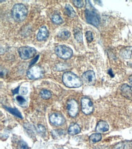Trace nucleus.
Listing matches in <instances>:
<instances>
[{
    "label": "nucleus",
    "mask_w": 132,
    "mask_h": 149,
    "mask_svg": "<svg viewBox=\"0 0 132 149\" xmlns=\"http://www.w3.org/2000/svg\"><path fill=\"white\" fill-rule=\"evenodd\" d=\"M62 79L64 84L70 88H79L82 85L81 79L71 72H66L63 74Z\"/></svg>",
    "instance_id": "obj_1"
},
{
    "label": "nucleus",
    "mask_w": 132,
    "mask_h": 149,
    "mask_svg": "<svg viewBox=\"0 0 132 149\" xmlns=\"http://www.w3.org/2000/svg\"><path fill=\"white\" fill-rule=\"evenodd\" d=\"M28 15V9L22 4H15L12 9V17L16 22H22Z\"/></svg>",
    "instance_id": "obj_2"
},
{
    "label": "nucleus",
    "mask_w": 132,
    "mask_h": 149,
    "mask_svg": "<svg viewBox=\"0 0 132 149\" xmlns=\"http://www.w3.org/2000/svg\"><path fill=\"white\" fill-rule=\"evenodd\" d=\"M87 7L85 10V17L86 22L93 26H97L100 23V18L96 10L93 8Z\"/></svg>",
    "instance_id": "obj_3"
},
{
    "label": "nucleus",
    "mask_w": 132,
    "mask_h": 149,
    "mask_svg": "<svg viewBox=\"0 0 132 149\" xmlns=\"http://www.w3.org/2000/svg\"><path fill=\"white\" fill-rule=\"evenodd\" d=\"M56 54L60 58L67 59L73 56V50L71 48L66 45H59L55 49Z\"/></svg>",
    "instance_id": "obj_4"
},
{
    "label": "nucleus",
    "mask_w": 132,
    "mask_h": 149,
    "mask_svg": "<svg viewBox=\"0 0 132 149\" xmlns=\"http://www.w3.org/2000/svg\"><path fill=\"white\" fill-rule=\"evenodd\" d=\"M18 53L21 59H29L34 56L37 53V51L34 48L26 46V47H22L19 48Z\"/></svg>",
    "instance_id": "obj_5"
},
{
    "label": "nucleus",
    "mask_w": 132,
    "mask_h": 149,
    "mask_svg": "<svg viewBox=\"0 0 132 149\" xmlns=\"http://www.w3.org/2000/svg\"><path fill=\"white\" fill-rule=\"evenodd\" d=\"M43 70L40 66H32L27 72V77L30 79H37L40 78L43 75Z\"/></svg>",
    "instance_id": "obj_6"
},
{
    "label": "nucleus",
    "mask_w": 132,
    "mask_h": 149,
    "mask_svg": "<svg viewBox=\"0 0 132 149\" xmlns=\"http://www.w3.org/2000/svg\"><path fill=\"white\" fill-rule=\"evenodd\" d=\"M82 111L86 115H89L93 113L94 107L92 102L89 98L84 97L81 100Z\"/></svg>",
    "instance_id": "obj_7"
},
{
    "label": "nucleus",
    "mask_w": 132,
    "mask_h": 149,
    "mask_svg": "<svg viewBox=\"0 0 132 149\" xmlns=\"http://www.w3.org/2000/svg\"><path fill=\"white\" fill-rule=\"evenodd\" d=\"M67 110L71 117H74L79 113V105L75 100H70L67 103Z\"/></svg>",
    "instance_id": "obj_8"
},
{
    "label": "nucleus",
    "mask_w": 132,
    "mask_h": 149,
    "mask_svg": "<svg viewBox=\"0 0 132 149\" xmlns=\"http://www.w3.org/2000/svg\"><path fill=\"white\" fill-rule=\"evenodd\" d=\"M49 121L55 126L62 125L65 122L64 117L59 113H53L49 116Z\"/></svg>",
    "instance_id": "obj_9"
},
{
    "label": "nucleus",
    "mask_w": 132,
    "mask_h": 149,
    "mask_svg": "<svg viewBox=\"0 0 132 149\" xmlns=\"http://www.w3.org/2000/svg\"><path fill=\"white\" fill-rule=\"evenodd\" d=\"M82 80L88 85L92 86L96 83V75L93 70H88L82 74Z\"/></svg>",
    "instance_id": "obj_10"
},
{
    "label": "nucleus",
    "mask_w": 132,
    "mask_h": 149,
    "mask_svg": "<svg viewBox=\"0 0 132 149\" xmlns=\"http://www.w3.org/2000/svg\"><path fill=\"white\" fill-rule=\"evenodd\" d=\"M121 94L124 97L132 101V87L127 84H123L121 88Z\"/></svg>",
    "instance_id": "obj_11"
},
{
    "label": "nucleus",
    "mask_w": 132,
    "mask_h": 149,
    "mask_svg": "<svg viewBox=\"0 0 132 149\" xmlns=\"http://www.w3.org/2000/svg\"><path fill=\"white\" fill-rule=\"evenodd\" d=\"M48 36H49V32H48V29L46 28V26H43L40 28L39 33H37V38L38 40L43 41L44 40H45L48 37Z\"/></svg>",
    "instance_id": "obj_12"
},
{
    "label": "nucleus",
    "mask_w": 132,
    "mask_h": 149,
    "mask_svg": "<svg viewBox=\"0 0 132 149\" xmlns=\"http://www.w3.org/2000/svg\"><path fill=\"white\" fill-rule=\"evenodd\" d=\"M109 130V126L108 123L105 121L101 120L98 122L96 128V131L98 133H104L107 132Z\"/></svg>",
    "instance_id": "obj_13"
},
{
    "label": "nucleus",
    "mask_w": 132,
    "mask_h": 149,
    "mask_svg": "<svg viewBox=\"0 0 132 149\" xmlns=\"http://www.w3.org/2000/svg\"><path fill=\"white\" fill-rule=\"evenodd\" d=\"M132 142L130 141H125L117 144L113 149H131Z\"/></svg>",
    "instance_id": "obj_14"
},
{
    "label": "nucleus",
    "mask_w": 132,
    "mask_h": 149,
    "mask_svg": "<svg viewBox=\"0 0 132 149\" xmlns=\"http://www.w3.org/2000/svg\"><path fill=\"white\" fill-rule=\"evenodd\" d=\"M81 129L76 123H73L68 129V133L70 135H75L80 133Z\"/></svg>",
    "instance_id": "obj_15"
},
{
    "label": "nucleus",
    "mask_w": 132,
    "mask_h": 149,
    "mask_svg": "<svg viewBox=\"0 0 132 149\" xmlns=\"http://www.w3.org/2000/svg\"><path fill=\"white\" fill-rule=\"evenodd\" d=\"M65 11L66 14L71 18H73L75 16V12L73 8L70 4H66L65 6Z\"/></svg>",
    "instance_id": "obj_16"
},
{
    "label": "nucleus",
    "mask_w": 132,
    "mask_h": 149,
    "mask_svg": "<svg viewBox=\"0 0 132 149\" xmlns=\"http://www.w3.org/2000/svg\"><path fill=\"white\" fill-rule=\"evenodd\" d=\"M102 139V136L100 133H94L90 136V141L92 143H96L100 141Z\"/></svg>",
    "instance_id": "obj_17"
},
{
    "label": "nucleus",
    "mask_w": 132,
    "mask_h": 149,
    "mask_svg": "<svg viewBox=\"0 0 132 149\" xmlns=\"http://www.w3.org/2000/svg\"><path fill=\"white\" fill-rule=\"evenodd\" d=\"M4 108L6 110H7L8 111H9L10 113H11L12 114L14 115L15 116H16V117H19V118H20V119H22V118H23V117H22L21 113H20V112H19L16 108H7V107H4Z\"/></svg>",
    "instance_id": "obj_18"
},
{
    "label": "nucleus",
    "mask_w": 132,
    "mask_h": 149,
    "mask_svg": "<svg viewBox=\"0 0 132 149\" xmlns=\"http://www.w3.org/2000/svg\"><path fill=\"white\" fill-rule=\"evenodd\" d=\"M40 95L43 99H49L51 97L52 94L50 91L44 89L40 92Z\"/></svg>",
    "instance_id": "obj_19"
},
{
    "label": "nucleus",
    "mask_w": 132,
    "mask_h": 149,
    "mask_svg": "<svg viewBox=\"0 0 132 149\" xmlns=\"http://www.w3.org/2000/svg\"><path fill=\"white\" fill-rule=\"evenodd\" d=\"M70 33L68 31L66 30H63L61 32L59 33V37H60L61 39H64V40H66L68 39L69 37H70Z\"/></svg>",
    "instance_id": "obj_20"
},
{
    "label": "nucleus",
    "mask_w": 132,
    "mask_h": 149,
    "mask_svg": "<svg viewBox=\"0 0 132 149\" xmlns=\"http://www.w3.org/2000/svg\"><path fill=\"white\" fill-rule=\"evenodd\" d=\"M52 21L55 24H60L63 22V19L59 15L55 14L52 17Z\"/></svg>",
    "instance_id": "obj_21"
},
{
    "label": "nucleus",
    "mask_w": 132,
    "mask_h": 149,
    "mask_svg": "<svg viewBox=\"0 0 132 149\" xmlns=\"http://www.w3.org/2000/svg\"><path fill=\"white\" fill-rule=\"evenodd\" d=\"M16 100L18 102V103L20 105V106H23L26 104V100L24 97H23L21 95H18L16 97Z\"/></svg>",
    "instance_id": "obj_22"
},
{
    "label": "nucleus",
    "mask_w": 132,
    "mask_h": 149,
    "mask_svg": "<svg viewBox=\"0 0 132 149\" xmlns=\"http://www.w3.org/2000/svg\"><path fill=\"white\" fill-rule=\"evenodd\" d=\"M73 3L75 7L78 8H80L84 6V1L82 0H76V1H73Z\"/></svg>",
    "instance_id": "obj_23"
},
{
    "label": "nucleus",
    "mask_w": 132,
    "mask_h": 149,
    "mask_svg": "<svg viewBox=\"0 0 132 149\" xmlns=\"http://www.w3.org/2000/svg\"><path fill=\"white\" fill-rule=\"evenodd\" d=\"M86 40L88 42H91L93 40V35L91 31H87L86 33Z\"/></svg>",
    "instance_id": "obj_24"
},
{
    "label": "nucleus",
    "mask_w": 132,
    "mask_h": 149,
    "mask_svg": "<svg viewBox=\"0 0 132 149\" xmlns=\"http://www.w3.org/2000/svg\"><path fill=\"white\" fill-rule=\"evenodd\" d=\"M37 131L40 134H45L46 133V128H45V127L43 126L42 125H39V126H38Z\"/></svg>",
    "instance_id": "obj_25"
},
{
    "label": "nucleus",
    "mask_w": 132,
    "mask_h": 149,
    "mask_svg": "<svg viewBox=\"0 0 132 149\" xmlns=\"http://www.w3.org/2000/svg\"><path fill=\"white\" fill-rule=\"evenodd\" d=\"M74 36H75V39H76L79 42H82V33L80 32H77L76 33H75Z\"/></svg>",
    "instance_id": "obj_26"
},
{
    "label": "nucleus",
    "mask_w": 132,
    "mask_h": 149,
    "mask_svg": "<svg viewBox=\"0 0 132 149\" xmlns=\"http://www.w3.org/2000/svg\"><path fill=\"white\" fill-rule=\"evenodd\" d=\"M131 52L130 51H128L126 49V51L124 52V54H122L123 57L125 58H130V56H131Z\"/></svg>",
    "instance_id": "obj_27"
},
{
    "label": "nucleus",
    "mask_w": 132,
    "mask_h": 149,
    "mask_svg": "<svg viewBox=\"0 0 132 149\" xmlns=\"http://www.w3.org/2000/svg\"><path fill=\"white\" fill-rule=\"evenodd\" d=\"M20 144L21 149H29V147H28L27 144L26 143V142H24V141H20Z\"/></svg>",
    "instance_id": "obj_28"
},
{
    "label": "nucleus",
    "mask_w": 132,
    "mask_h": 149,
    "mask_svg": "<svg viewBox=\"0 0 132 149\" xmlns=\"http://www.w3.org/2000/svg\"><path fill=\"white\" fill-rule=\"evenodd\" d=\"M20 92H21V94H23V95H26V94H27V93H28V89H27L26 88H25V87H23V88H22L21 89Z\"/></svg>",
    "instance_id": "obj_29"
},
{
    "label": "nucleus",
    "mask_w": 132,
    "mask_h": 149,
    "mask_svg": "<svg viewBox=\"0 0 132 149\" xmlns=\"http://www.w3.org/2000/svg\"><path fill=\"white\" fill-rule=\"evenodd\" d=\"M39 55H37V56L35 58H34V59L30 62V63L29 64V66H31L32 65L36 63V62L38 61V59H39Z\"/></svg>",
    "instance_id": "obj_30"
},
{
    "label": "nucleus",
    "mask_w": 132,
    "mask_h": 149,
    "mask_svg": "<svg viewBox=\"0 0 132 149\" xmlns=\"http://www.w3.org/2000/svg\"><path fill=\"white\" fill-rule=\"evenodd\" d=\"M93 149H109V148L108 147H106V146H99V147H97Z\"/></svg>",
    "instance_id": "obj_31"
},
{
    "label": "nucleus",
    "mask_w": 132,
    "mask_h": 149,
    "mask_svg": "<svg viewBox=\"0 0 132 149\" xmlns=\"http://www.w3.org/2000/svg\"><path fill=\"white\" fill-rule=\"evenodd\" d=\"M19 88H19V87H18V88H16L15 89L13 90V91H12V93H13L14 95L18 94V92H19Z\"/></svg>",
    "instance_id": "obj_32"
},
{
    "label": "nucleus",
    "mask_w": 132,
    "mask_h": 149,
    "mask_svg": "<svg viewBox=\"0 0 132 149\" xmlns=\"http://www.w3.org/2000/svg\"><path fill=\"white\" fill-rule=\"evenodd\" d=\"M129 82H130V84H131V87H132V75H131V76L129 77Z\"/></svg>",
    "instance_id": "obj_33"
}]
</instances>
